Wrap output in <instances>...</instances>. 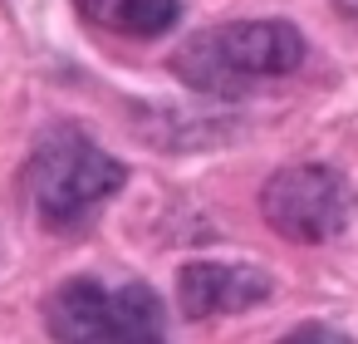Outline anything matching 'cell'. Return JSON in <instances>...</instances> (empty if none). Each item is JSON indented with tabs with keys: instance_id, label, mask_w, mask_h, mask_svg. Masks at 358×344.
Masks as SVG:
<instances>
[{
	"instance_id": "cell-7",
	"label": "cell",
	"mask_w": 358,
	"mask_h": 344,
	"mask_svg": "<svg viewBox=\"0 0 358 344\" xmlns=\"http://www.w3.org/2000/svg\"><path fill=\"white\" fill-rule=\"evenodd\" d=\"M280 344H348V334H338V329H329V324H299V329H289Z\"/></svg>"
},
{
	"instance_id": "cell-4",
	"label": "cell",
	"mask_w": 358,
	"mask_h": 344,
	"mask_svg": "<svg viewBox=\"0 0 358 344\" xmlns=\"http://www.w3.org/2000/svg\"><path fill=\"white\" fill-rule=\"evenodd\" d=\"M260 212L265 221L285 236V241H329L348 226L353 216V187L319 163H299V167H280L265 192H260Z\"/></svg>"
},
{
	"instance_id": "cell-6",
	"label": "cell",
	"mask_w": 358,
	"mask_h": 344,
	"mask_svg": "<svg viewBox=\"0 0 358 344\" xmlns=\"http://www.w3.org/2000/svg\"><path fill=\"white\" fill-rule=\"evenodd\" d=\"M74 6L89 25L128 35V40H152V35L172 30L182 15L177 0H74Z\"/></svg>"
},
{
	"instance_id": "cell-1",
	"label": "cell",
	"mask_w": 358,
	"mask_h": 344,
	"mask_svg": "<svg viewBox=\"0 0 358 344\" xmlns=\"http://www.w3.org/2000/svg\"><path fill=\"white\" fill-rule=\"evenodd\" d=\"M304 64V35L285 20H236L192 35L172 69L201 94H245L265 79H285Z\"/></svg>"
},
{
	"instance_id": "cell-2",
	"label": "cell",
	"mask_w": 358,
	"mask_h": 344,
	"mask_svg": "<svg viewBox=\"0 0 358 344\" xmlns=\"http://www.w3.org/2000/svg\"><path fill=\"white\" fill-rule=\"evenodd\" d=\"M123 187V163L79 128H50L25 167V192L45 226L69 231Z\"/></svg>"
},
{
	"instance_id": "cell-5",
	"label": "cell",
	"mask_w": 358,
	"mask_h": 344,
	"mask_svg": "<svg viewBox=\"0 0 358 344\" xmlns=\"http://www.w3.org/2000/svg\"><path fill=\"white\" fill-rule=\"evenodd\" d=\"M270 295V275L260 266H231V261H192L177 275V300L187 319L236 315Z\"/></svg>"
},
{
	"instance_id": "cell-3",
	"label": "cell",
	"mask_w": 358,
	"mask_h": 344,
	"mask_svg": "<svg viewBox=\"0 0 358 344\" xmlns=\"http://www.w3.org/2000/svg\"><path fill=\"white\" fill-rule=\"evenodd\" d=\"M45 324L59 344H167V315L148 285L64 280L45 300Z\"/></svg>"
},
{
	"instance_id": "cell-8",
	"label": "cell",
	"mask_w": 358,
	"mask_h": 344,
	"mask_svg": "<svg viewBox=\"0 0 358 344\" xmlns=\"http://www.w3.org/2000/svg\"><path fill=\"white\" fill-rule=\"evenodd\" d=\"M334 6H338V11H343V15H348V20L358 25V0H334Z\"/></svg>"
}]
</instances>
